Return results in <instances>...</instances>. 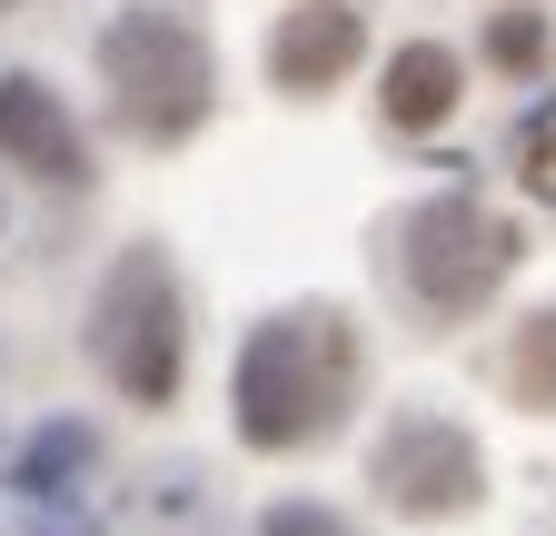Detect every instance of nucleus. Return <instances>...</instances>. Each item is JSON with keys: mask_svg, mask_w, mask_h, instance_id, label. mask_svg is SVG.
Returning a JSON list of instances; mask_svg holds the SVG:
<instances>
[{"mask_svg": "<svg viewBox=\"0 0 556 536\" xmlns=\"http://www.w3.org/2000/svg\"><path fill=\"white\" fill-rule=\"evenodd\" d=\"M358 397V339L338 308H278L268 328H249V348L229 368V418L249 447L289 457L308 437H328Z\"/></svg>", "mask_w": 556, "mask_h": 536, "instance_id": "obj_1", "label": "nucleus"}, {"mask_svg": "<svg viewBox=\"0 0 556 536\" xmlns=\"http://www.w3.org/2000/svg\"><path fill=\"white\" fill-rule=\"evenodd\" d=\"M100 71H110L119 119L139 129V140H189V129L208 119V90H219L199 21H179V11H119L100 30Z\"/></svg>", "mask_w": 556, "mask_h": 536, "instance_id": "obj_2", "label": "nucleus"}, {"mask_svg": "<svg viewBox=\"0 0 556 536\" xmlns=\"http://www.w3.org/2000/svg\"><path fill=\"white\" fill-rule=\"evenodd\" d=\"M90 358L119 378V397H139V408H169L179 397V289H169V258L160 248H119V268L100 279L90 298Z\"/></svg>", "mask_w": 556, "mask_h": 536, "instance_id": "obj_3", "label": "nucleus"}, {"mask_svg": "<svg viewBox=\"0 0 556 536\" xmlns=\"http://www.w3.org/2000/svg\"><path fill=\"white\" fill-rule=\"evenodd\" d=\"M507 268H517V229L497 209H477L467 189L417 199V209L397 219V279L428 298L438 318H467L477 298H497Z\"/></svg>", "mask_w": 556, "mask_h": 536, "instance_id": "obj_4", "label": "nucleus"}, {"mask_svg": "<svg viewBox=\"0 0 556 536\" xmlns=\"http://www.w3.org/2000/svg\"><path fill=\"white\" fill-rule=\"evenodd\" d=\"M368 477H378V497H388L397 516H457V507H477V487H486V457H477V437H467L457 418L397 408L388 437H378V457H368Z\"/></svg>", "mask_w": 556, "mask_h": 536, "instance_id": "obj_5", "label": "nucleus"}, {"mask_svg": "<svg viewBox=\"0 0 556 536\" xmlns=\"http://www.w3.org/2000/svg\"><path fill=\"white\" fill-rule=\"evenodd\" d=\"M0 159L11 169H40V179H90V150H80V119L60 110V90L50 80H30V71H11L0 80Z\"/></svg>", "mask_w": 556, "mask_h": 536, "instance_id": "obj_6", "label": "nucleus"}, {"mask_svg": "<svg viewBox=\"0 0 556 536\" xmlns=\"http://www.w3.org/2000/svg\"><path fill=\"white\" fill-rule=\"evenodd\" d=\"M358 50H368L358 11H348V0H308V11L278 21V40H268V80H278V90H328V80L358 71Z\"/></svg>", "mask_w": 556, "mask_h": 536, "instance_id": "obj_7", "label": "nucleus"}, {"mask_svg": "<svg viewBox=\"0 0 556 536\" xmlns=\"http://www.w3.org/2000/svg\"><path fill=\"white\" fill-rule=\"evenodd\" d=\"M388 119L397 129H438L447 110H457V50H438V40H407L397 60H388Z\"/></svg>", "mask_w": 556, "mask_h": 536, "instance_id": "obj_8", "label": "nucleus"}, {"mask_svg": "<svg viewBox=\"0 0 556 536\" xmlns=\"http://www.w3.org/2000/svg\"><path fill=\"white\" fill-rule=\"evenodd\" d=\"M70 467H90V427H80V418L40 427V437L21 447V467H11V487H21V497H60V477H70Z\"/></svg>", "mask_w": 556, "mask_h": 536, "instance_id": "obj_9", "label": "nucleus"}, {"mask_svg": "<svg viewBox=\"0 0 556 536\" xmlns=\"http://www.w3.org/2000/svg\"><path fill=\"white\" fill-rule=\"evenodd\" d=\"M507 387L527 397V408H556V308H536L517 328V348H507Z\"/></svg>", "mask_w": 556, "mask_h": 536, "instance_id": "obj_10", "label": "nucleus"}, {"mask_svg": "<svg viewBox=\"0 0 556 536\" xmlns=\"http://www.w3.org/2000/svg\"><path fill=\"white\" fill-rule=\"evenodd\" d=\"M486 60H497V71H536L546 60V11H497L486 21Z\"/></svg>", "mask_w": 556, "mask_h": 536, "instance_id": "obj_11", "label": "nucleus"}, {"mask_svg": "<svg viewBox=\"0 0 556 536\" xmlns=\"http://www.w3.org/2000/svg\"><path fill=\"white\" fill-rule=\"evenodd\" d=\"M258 536H348V526H338L328 507H268V516H258Z\"/></svg>", "mask_w": 556, "mask_h": 536, "instance_id": "obj_12", "label": "nucleus"}, {"mask_svg": "<svg viewBox=\"0 0 556 536\" xmlns=\"http://www.w3.org/2000/svg\"><path fill=\"white\" fill-rule=\"evenodd\" d=\"M0 11H11V0H0Z\"/></svg>", "mask_w": 556, "mask_h": 536, "instance_id": "obj_13", "label": "nucleus"}]
</instances>
